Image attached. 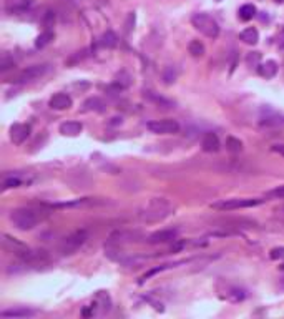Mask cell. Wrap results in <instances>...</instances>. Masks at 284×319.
<instances>
[{
    "instance_id": "1",
    "label": "cell",
    "mask_w": 284,
    "mask_h": 319,
    "mask_svg": "<svg viewBox=\"0 0 284 319\" xmlns=\"http://www.w3.org/2000/svg\"><path fill=\"white\" fill-rule=\"evenodd\" d=\"M173 213V206L163 198H155L138 213V218L145 223H157Z\"/></svg>"
},
{
    "instance_id": "2",
    "label": "cell",
    "mask_w": 284,
    "mask_h": 319,
    "mask_svg": "<svg viewBox=\"0 0 284 319\" xmlns=\"http://www.w3.org/2000/svg\"><path fill=\"white\" fill-rule=\"evenodd\" d=\"M40 220V213L32 208H17L10 213V221L14 223L17 229H22V231H29V229L35 228Z\"/></svg>"
},
{
    "instance_id": "3",
    "label": "cell",
    "mask_w": 284,
    "mask_h": 319,
    "mask_svg": "<svg viewBox=\"0 0 284 319\" xmlns=\"http://www.w3.org/2000/svg\"><path fill=\"white\" fill-rule=\"evenodd\" d=\"M191 24L199 33H203V35L208 38H218L220 35L218 22L208 14H194L191 17Z\"/></svg>"
},
{
    "instance_id": "4",
    "label": "cell",
    "mask_w": 284,
    "mask_h": 319,
    "mask_svg": "<svg viewBox=\"0 0 284 319\" xmlns=\"http://www.w3.org/2000/svg\"><path fill=\"white\" fill-rule=\"evenodd\" d=\"M87 239H88V233L85 231V229H79V231L72 233L66 238L62 239V243H60V246H58V251L63 256H70V254L77 253Z\"/></svg>"
},
{
    "instance_id": "5",
    "label": "cell",
    "mask_w": 284,
    "mask_h": 319,
    "mask_svg": "<svg viewBox=\"0 0 284 319\" xmlns=\"http://www.w3.org/2000/svg\"><path fill=\"white\" fill-rule=\"evenodd\" d=\"M266 200L261 198H233V200H223L216 201L211 205V208L220 210V211H231V210H241V208H253L261 203H264Z\"/></svg>"
},
{
    "instance_id": "6",
    "label": "cell",
    "mask_w": 284,
    "mask_h": 319,
    "mask_svg": "<svg viewBox=\"0 0 284 319\" xmlns=\"http://www.w3.org/2000/svg\"><path fill=\"white\" fill-rule=\"evenodd\" d=\"M47 70H48V65H30L22 72H19L15 77L10 78V82L12 83H29V82H33V80H37V78L43 77L47 74Z\"/></svg>"
},
{
    "instance_id": "7",
    "label": "cell",
    "mask_w": 284,
    "mask_h": 319,
    "mask_svg": "<svg viewBox=\"0 0 284 319\" xmlns=\"http://www.w3.org/2000/svg\"><path fill=\"white\" fill-rule=\"evenodd\" d=\"M147 128L155 135H175L180 132V123L176 120H153L147 123Z\"/></svg>"
},
{
    "instance_id": "8",
    "label": "cell",
    "mask_w": 284,
    "mask_h": 319,
    "mask_svg": "<svg viewBox=\"0 0 284 319\" xmlns=\"http://www.w3.org/2000/svg\"><path fill=\"white\" fill-rule=\"evenodd\" d=\"M143 234L140 231H130V229H120V231L111 233L108 236L110 244H121V243H133L140 241Z\"/></svg>"
},
{
    "instance_id": "9",
    "label": "cell",
    "mask_w": 284,
    "mask_h": 319,
    "mask_svg": "<svg viewBox=\"0 0 284 319\" xmlns=\"http://www.w3.org/2000/svg\"><path fill=\"white\" fill-rule=\"evenodd\" d=\"M30 135V125L25 123H15L10 126V140L14 145H22Z\"/></svg>"
},
{
    "instance_id": "10",
    "label": "cell",
    "mask_w": 284,
    "mask_h": 319,
    "mask_svg": "<svg viewBox=\"0 0 284 319\" xmlns=\"http://www.w3.org/2000/svg\"><path fill=\"white\" fill-rule=\"evenodd\" d=\"M176 236H178L176 229H160V231H155L153 234H150L147 241L152 244L168 243V241H176Z\"/></svg>"
},
{
    "instance_id": "11",
    "label": "cell",
    "mask_w": 284,
    "mask_h": 319,
    "mask_svg": "<svg viewBox=\"0 0 284 319\" xmlns=\"http://www.w3.org/2000/svg\"><path fill=\"white\" fill-rule=\"evenodd\" d=\"M72 98H70V95H66V93H55L52 98H50V108L52 110H58V111H62V110H68L70 106H72Z\"/></svg>"
},
{
    "instance_id": "12",
    "label": "cell",
    "mask_w": 284,
    "mask_h": 319,
    "mask_svg": "<svg viewBox=\"0 0 284 319\" xmlns=\"http://www.w3.org/2000/svg\"><path fill=\"white\" fill-rule=\"evenodd\" d=\"M33 0H5V10L9 14H24L32 7Z\"/></svg>"
},
{
    "instance_id": "13",
    "label": "cell",
    "mask_w": 284,
    "mask_h": 319,
    "mask_svg": "<svg viewBox=\"0 0 284 319\" xmlns=\"http://www.w3.org/2000/svg\"><path fill=\"white\" fill-rule=\"evenodd\" d=\"M220 147H221V143H220V138H218V135H216V133L208 132L203 137V142H201L203 152H206V153H216L220 150Z\"/></svg>"
},
{
    "instance_id": "14",
    "label": "cell",
    "mask_w": 284,
    "mask_h": 319,
    "mask_svg": "<svg viewBox=\"0 0 284 319\" xmlns=\"http://www.w3.org/2000/svg\"><path fill=\"white\" fill-rule=\"evenodd\" d=\"M83 130V125L80 121H65L60 125V133L63 137H79Z\"/></svg>"
},
{
    "instance_id": "15",
    "label": "cell",
    "mask_w": 284,
    "mask_h": 319,
    "mask_svg": "<svg viewBox=\"0 0 284 319\" xmlns=\"http://www.w3.org/2000/svg\"><path fill=\"white\" fill-rule=\"evenodd\" d=\"M258 74L263 78H272L277 74V63L274 60H266L258 67Z\"/></svg>"
},
{
    "instance_id": "16",
    "label": "cell",
    "mask_w": 284,
    "mask_h": 319,
    "mask_svg": "<svg viewBox=\"0 0 284 319\" xmlns=\"http://www.w3.org/2000/svg\"><path fill=\"white\" fill-rule=\"evenodd\" d=\"M239 38L243 40V43L246 45H256L259 42V32L254 29V27H248L239 33Z\"/></svg>"
},
{
    "instance_id": "17",
    "label": "cell",
    "mask_w": 284,
    "mask_h": 319,
    "mask_svg": "<svg viewBox=\"0 0 284 319\" xmlns=\"http://www.w3.org/2000/svg\"><path fill=\"white\" fill-rule=\"evenodd\" d=\"M180 263H181V261H180ZM180 263H170V265H161V266H157V268H152V270H148L140 279H138V284H145L150 278H153L155 274L163 273V271H166V270H170V268H175V266L180 265Z\"/></svg>"
},
{
    "instance_id": "18",
    "label": "cell",
    "mask_w": 284,
    "mask_h": 319,
    "mask_svg": "<svg viewBox=\"0 0 284 319\" xmlns=\"http://www.w3.org/2000/svg\"><path fill=\"white\" fill-rule=\"evenodd\" d=\"M95 201L92 198H82V200H74V201H66V203H53L50 205V208H79V206L92 205Z\"/></svg>"
},
{
    "instance_id": "19",
    "label": "cell",
    "mask_w": 284,
    "mask_h": 319,
    "mask_svg": "<svg viewBox=\"0 0 284 319\" xmlns=\"http://www.w3.org/2000/svg\"><path fill=\"white\" fill-rule=\"evenodd\" d=\"M145 97L148 100H152L153 103H157L158 106H161V108H175V103L171 102V100L160 97V95L153 93V92H145Z\"/></svg>"
},
{
    "instance_id": "20",
    "label": "cell",
    "mask_w": 284,
    "mask_h": 319,
    "mask_svg": "<svg viewBox=\"0 0 284 319\" xmlns=\"http://www.w3.org/2000/svg\"><path fill=\"white\" fill-rule=\"evenodd\" d=\"M282 123H284V116L277 115L276 111H269V113H266L264 116H261V125L277 126V125H282Z\"/></svg>"
},
{
    "instance_id": "21",
    "label": "cell",
    "mask_w": 284,
    "mask_h": 319,
    "mask_svg": "<svg viewBox=\"0 0 284 319\" xmlns=\"http://www.w3.org/2000/svg\"><path fill=\"white\" fill-rule=\"evenodd\" d=\"M103 110H105V103L97 97L88 98L87 102L83 103V108H82V111H103Z\"/></svg>"
},
{
    "instance_id": "22",
    "label": "cell",
    "mask_w": 284,
    "mask_h": 319,
    "mask_svg": "<svg viewBox=\"0 0 284 319\" xmlns=\"http://www.w3.org/2000/svg\"><path fill=\"white\" fill-rule=\"evenodd\" d=\"M188 52L191 57L194 58H199V57H203L204 52H206V48L203 45V42H199V40H191L189 42V45H188Z\"/></svg>"
},
{
    "instance_id": "23",
    "label": "cell",
    "mask_w": 284,
    "mask_h": 319,
    "mask_svg": "<svg viewBox=\"0 0 284 319\" xmlns=\"http://www.w3.org/2000/svg\"><path fill=\"white\" fill-rule=\"evenodd\" d=\"M239 19L244 20V22H249V20H253L254 17H256V7L253 4H246V5H243L241 9H239Z\"/></svg>"
},
{
    "instance_id": "24",
    "label": "cell",
    "mask_w": 284,
    "mask_h": 319,
    "mask_svg": "<svg viewBox=\"0 0 284 319\" xmlns=\"http://www.w3.org/2000/svg\"><path fill=\"white\" fill-rule=\"evenodd\" d=\"M33 314H35V311H32V309H9V311L0 312L2 317H29Z\"/></svg>"
},
{
    "instance_id": "25",
    "label": "cell",
    "mask_w": 284,
    "mask_h": 319,
    "mask_svg": "<svg viewBox=\"0 0 284 319\" xmlns=\"http://www.w3.org/2000/svg\"><path fill=\"white\" fill-rule=\"evenodd\" d=\"M53 32L52 30H45L43 33H40V35L37 37V40H35V47L37 48H43V47H47L50 42L53 40Z\"/></svg>"
},
{
    "instance_id": "26",
    "label": "cell",
    "mask_w": 284,
    "mask_h": 319,
    "mask_svg": "<svg viewBox=\"0 0 284 319\" xmlns=\"http://www.w3.org/2000/svg\"><path fill=\"white\" fill-rule=\"evenodd\" d=\"M226 150L231 153H239L243 150V142L235 137H228L226 138Z\"/></svg>"
},
{
    "instance_id": "27",
    "label": "cell",
    "mask_w": 284,
    "mask_h": 319,
    "mask_svg": "<svg viewBox=\"0 0 284 319\" xmlns=\"http://www.w3.org/2000/svg\"><path fill=\"white\" fill-rule=\"evenodd\" d=\"M102 45L103 47H107V48H113V47H116V43H118V38H116V35L111 30H108V32H105L103 33V37H102Z\"/></svg>"
},
{
    "instance_id": "28",
    "label": "cell",
    "mask_w": 284,
    "mask_h": 319,
    "mask_svg": "<svg viewBox=\"0 0 284 319\" xmlns=\"http://www.w3.org/2000/svg\"><path fill=\"white\" fill-rule=\"evenodd\" d=\"M176 77H178V74H176V70L173 69V67H166L165 72H163V82L166 83V85H171V83H175Z\"/></svg>"
},
{
    "instance_id": "29",
    "label": "cell",
    "mask_w": 284,
    "mask_h": 319,
    "mask_svg": "<svg viewBox=\"0 0 284 319\" xmlns=\"http://www.w3.org/2000/svg\"><path fill=\"white\" fill-rule=\"evenodd\" d=\"M246 63H248V67H251V69H258V67L261 65V53H259V52H251V53H248Z\"/></svg>"
},
{
    "instance_id": "30",
    "label": "cell",
    "mask_w": 284,
    "mask_h": 319,
    "mask_svg": "<svg viewBox=\"0 0 284 319\" xmlns=\"http://www.w3.org/2000/svg\"><path fill=\"white\" fill-rule=\"evenodd\" d=\"M22 184L20 178H7V180L4 181V186L2 189H10V188H19Z\"/></svg>"
},
{
    "instance_id": "31",
    "label": "cell",
    "mask_w": 284,
    "mask_h": 319,
    "mask_svg": "<svg viewBox=\"0 0 284 319\" xmlns=\"http://www.w3.org/2000/svg\"><path fill=\"white\" fill-rule=\"evenodd\" d=\"M228 296H230V299H231V301H235V303H238V301H243L244 298H246L244 291H241V289H233Z\"/></svg>"
},
{
    "instance_id": "32",
    "label": "cell",
    "mask_w": 284,
    "mask_h": 319,
    "mask_svg": "<svg viewBox=\"0 0 284 319\" xmlns=\"http://www.w3.org/2000/svg\"><path fill=\"white\" fill-rule=\"evenodd\" d=\"M10 69H15V61L14 60H9L7 57H4L2 58V61H0V70L4 72H7V70H10Z\"/></svg>"
},
{
    "instance_id": "33",
    "label": "cell",
    "mask_w": 284,
    "mask_h": 319,
    "mask_svg": "<svg viewBox=\"0 0 284 319\" xmlns=\"http://www.w3.org/2000/svg\"><path fill=\"white\" fill-rule=\"evenodd\" d=\"M271 260H276V261H279V260H284V246H281V248H274V249H271Z\"/></svg>"
},
{
    "instance_id": "34",
    "label": "cell",
    "mask_w": 284,
    "mask_h": 319,
    "mask_svg": "<svg viewBox=\"0 0 284 319\" xmlns=\"http://www.w3.org/2000/svg\"><path fill=\"white\" fill-rule=\"evenodd\" d=\"M268 198H284V186H279L269 193H266V200Z\"/></svg>"
},
{
    "instance_id": "35",
    "label": "cell",
    "mask_w": 284,
    "mask_h": 319,
    "mask_svg": "<svg viewBox=\"0 0 284 319\" xmlns=\"http://www.w3.org/2000/svg\"><path fill=\"white\" fill-rule=\"evenodd\" d=\"M133 25H135V14H130L128 15V22H126V32H130L133 29Z\"/></svg>"
},
{
    "instance_id": "36",
    "label": "cell",
    "mask_w": 284,
    "mask_h": 319,
    "mask_svg": "<svg viewBox=\"0 0 284 319\" xmlns=\"http://www.w3.org/2000/svg\"><path fill=\"white\" fill-rule=\"evenodd\" d=\"M271 150H272L274 153L284 156V145H274V147H271Z\"/></svg>"
},
{
    "instance_id": "37",
    "label": "cell",
    "mask_w": 284,
    "mask_h": 319,
    "mask_svg": "<svg viewBox=\"0 0 284 319\" xmlns=\"http://www.w3.org/2000/svg\"><path fill=\"white\" fill-rule=\"evenodd\" d=\"M274 2H277V4H284V0H274Z\"/></svg>"
},
{
    "instance_id": "38",
    "label": "cell",
    "mask_w": 284,
    "mask_h": 319,
    "mask_svg": "<svg viewBox=\"0 0 284 319\" xmlns=\"http://www.w3.org/2000/svg\"><path fill=\"white\" fill-rule=\"evenodd\" d=\"M216 2H221V0H216Z\"/></svg>"
}]
</instances>
